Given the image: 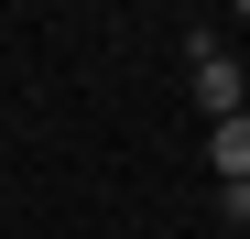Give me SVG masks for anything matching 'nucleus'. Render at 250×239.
<instances>
[{"mask_svg": "<svg viewBox=\"0 0 250 239\" xmlns=\"http://www.w3.org/2000/svg\"><path fill=\"white\" fill-rule=\"evenodd\" d=\"M229 11H239V22H250V0H229Z\"/></svg>", "mask_w": 250, "mask_h": 239, "instance_id": "obj_4", "label": "nucleus"}, {"mask_svg": "<svg viewBox=\"0 0 250 239\" xmlns=\"http://www.w3.org/2000/svg\"><path fill=\"white\" fill-rule=\"evenodd\" d=\"M185 65H196V109L207 120H229V109H250V65L218 44V33H196V44H185Z\"/></svg>", "mask_w": 250, "mask_h": 239, "instance_id": "obj_1", "label": "nucleus"}, {"mask_svg": "<svg viewBox=\"0 0 250 239\" xmlns=\"http://www.w3.org/2000/svg\"><path fill=\"white\" fill-rule=\"evenodd\" d=\"M229 228H250V174H239V185H229Z\"/></svg>", "mask_w": 250, "mask_h": 239, "instance_id": "obj_3", "label": "nucleus"}, {"mask_svg": "<svg viewBox=\"0 0 250 239\" xmlns=\"http://www.w3.org/2000/svg\"><path fill=\"white\" fill-rule=\"evenodd\" d=\"M207 163H218L229 185L250 174V109H229V120H218V131H207Z\"/></svg>", "mask_w": 250, "mask_h": 239, "instance_id": "obj_2", "label": "nucleus"}]
</instances>
